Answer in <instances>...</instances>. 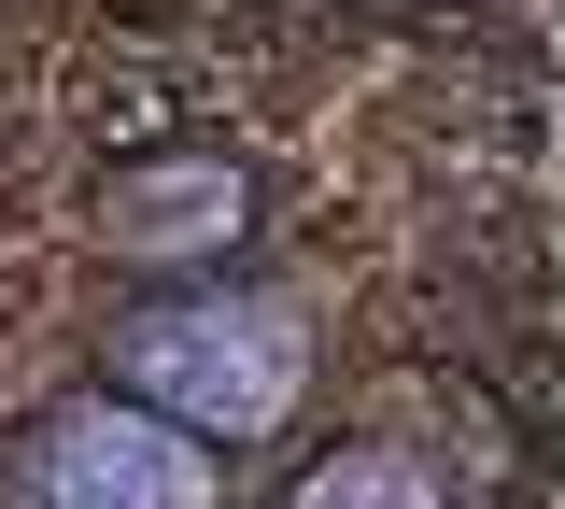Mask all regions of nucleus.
<instances>
[{"mask_svg":"<svg viewBox=\"0 0 565 509\" xmlns=\"http://www.w3.org/2000/svg\"><path fill=\"white\" fill-rule=\"evenodd\" d=\"M128 382H141V396H170L184 425L255 438V425H282V396H297V311H269V297L141 311V326H128Z\"/></svg>","mask_w":565,"mask_h":509,"instance_id":"f257e3e1","label":"nucleus"},{"mask_svg":"<svg viewBox=\"0 0 565 509\" xmlns=\"http://www.w3.org/2000/svg\"><path fill=\"white\" fill-rule=\"evenodd\" d=\"M212 467L170 425H128V411H71L57 453H43V509H199Z\"/></svg>","mask_w":565,"mask_h":509,"instance_id":"f03ea898","label":"nucleus"},{"mask_svg":"<svg viewBox=\"0 0 565 509\" xmlns=\"http://www.w3.org/2000/svg\"><path fill=\"white\" fill-rule=\"evenodd\" d=\"M297 509H438V481H424V467H396V453H340Z\"/></svg>","mask_w":565,"mask_h":509,"instance_id":"7ed1b4c3","label":"nucleus"},{"mask_svg":"<svg viewBox=\"0 0 565 509\" xmlns=\"http://www.w3.org/2000/svg\"><path fill=\"white\" fill-rule=\"evenodd\" d=\"M199 226H226V184H212V170H184V184H156V199L128 213V241H199Z\"/></svg>","mask_w":565,"mask_h":509,"instance_id":"20e7f679","label":"nucleus"}]
</instances>
